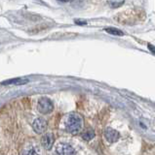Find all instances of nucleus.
<instances>
[{
  "label": "nucleus",
  "instance_id": "7",
  "mask_svg": "<svg viewBox=\"0 0 155 155\" xmlns=\"http://www.w3.org/2000/svg\"><path fill=\"white\" fill-rule=\"evenodd\" d=\"M23 155H40L39 147L35 143H30L25 147Z\"/></svg>",
  "mask_w": 155,
  "mask_h": 155
},
{
  "label": "nucleus",
  "instance_id": "9",
  "mask_svg": "<svg viewBox=\"0 0 155 155\" xmlns=\"http://www.w3.org/2000/svg\"><path fill=\"white\" fill-rule=\"evenodd\" d=\"M104 30L107 32V33L111 34V35H114V36H123L124 35V33L121 31V30H119V29H117V28L107 27V28H105Z\"/></svg>",
  "mask_w": 155,
  "mask_h": 155
},
{
  "label": "nucleus",
  "instance_id": "2",
  "mask_svg": "<svg viewBox=\"0 0 155 155\" xmlns=\"http://www.w3.org/2000/svg\"><path fill=\"white\" fill-rule=\"evenodd\" d=\"M53 110H54V105H53L52 101L49 98L43 97V98L39 99V101H38V110L42 114H51Z\"/></svg>",
  "mask_w": 155,
  "mask_h": 155
},
{
  "label": "nucleus",
  "instance_id": "1",
  "mask_svg": "<svg viewBox=\"0 0 155 155\" xmlns=\"http://www.w3.org/2000/svg\"><path fill=\"white\" fill-rule=\"evenodd\" d=\"M82 128V118L77 114H70L65 119V129L71 134L78 133Z\"/></svg>",
  "mask_w": 155,
  "mask_h": 155
},
{
  "label": "nucleus",
  "instance_id": "10",
  "mask_svg": "<svg viewBox=\"0 0 155 155\" xmlns=\"http://www.w3.org/2000/svg\"><path fill=\"white\" fill-rule=\"evenodd\" d=\"M94 137H95V132L93 130H87L86 132L82 134V138L85 140H91Z\"/></svg>",
  "mask_w": 155,
  "mask_h": 155
},
{
  "label": "nucleus",
  "instance_id": "12",
  "mask_svg": "<svg viewBox=\"0 0 155 155\" xmlns=\"http://www.w3.org/2000/svg\"><path fill=\"white\" fill-rule=\"evenodd\" d=\"M75 22L77 24H86L87 23V21H80V19H75Z\"/></svg>",
  "mask_w": 155,
  "mask_h": 155
},
{
  "label": "nucleus",
  "instance_id": "4",
  "mask_svg": "<svg viewBox=\"0 0 155 155\" xmlns=\"http://www.w3.org/2000/svg\"><path fill=\"white\" fill-rule=\"evenodd\" d=\"M32 127L37 134L44 133L46 128H47V121L42 117H38L33 121Z\"/></svg>",
  "mask_w": 155,
  "mask_h": 155
},
{
  "label": "nucleus",
  "instance_id": "3",
  "mask_svg": "<svg viewBox=\"0 0 155 155\" xmlns=\"http://www.w3.org/2000/svg\"><path fill=\"white\" fill-rule=\"evenodd\" d=\"M56 155H75V149L72 145L66 143H61L57 145L55 150Z\"/></svg>",
  "mask_w": 155,
  "mask_h": 155
},
{
  "label": "nucleus",
  "instance_id": "6",
  "mask_svg": "<svg viewBox=\"0 0 155 155\" xmlns=\"http://www.w3.org/2000/svg\"><path fill=\"white\" fill-rule=\"evenodd\" d=\"M104 137L105 139L110 143H115L116 140H118L120 138V135L116 130L111 129V128H107L104 131Z\"/></svg>",
  "mask_w": 155,
  "mask_h": 155
},
{
  "label": "nucleus",
  "instance_id": "13",
  "mask_svg": "<svg viewBox=\"0 0 155 155\" xmlns=\"http://www.w3.org/2000/svg\"><path fill=\"white\" fill-rule=\"evenodd\" d=\"M58 1H61V2H69L71 0H58Z\"/></svg>",
  "mask_w": 155,
  "mask_h": 155
},
{
  "label": "nucleus",
  "instance_id": "11",
  "mask_svg": "<svg viewBox=\"0 0 155 155\" xmlns=\"http://www.w3.org/2000/svg\"><path fill=\"white\" fill-rule=\"evenodd\" d=\"M147 47H148V48L150 50V51H151L153 54H155V47H153L152 45H147Z\"/></svg>",
  "mask_w": 155,
  "mask_h": 155
},
{
  "label": "nucleus",
  "instance_id": "5",
  "mask_svg": "<svg viewBox=\"0 0 155 155\" xmlns=\"http://www.w3.org/2000/svg\"><path fill=\"white\" fill-rule=\"evenodd\" d=\"M55 137L52 133H46L41 139V144L42 147L46 149H51L53 144H54Z\"/></svg>",
  "mask_w": 155,
  "mask_h": 155
},
{
  "label": "nucleus",
  "instance_id": "8",
  "mask_svg": "<svg viewBox=\"0 0 155 155\" xmlns=\"http://www.w3.org/2000/svg\"><path fill=\"white\" fill-rule=\"evenodd\" d=\"M28 82V79L26 78H16V79H11L5 81H2V84H16V85H22L26 84Z\"/></svg>",
  "mask_w": 155,
  "mask_h": 155
}]
</instances>
